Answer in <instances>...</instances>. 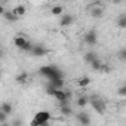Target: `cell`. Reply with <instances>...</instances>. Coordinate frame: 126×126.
<instances>
[{
    "instance_id": "obj_25",
    "label": "cell",
    "mask_w": 126,
    "mask_h": 126,
    "mask_svg": "<svg viewBox=\"0 0 126 126\" xmlns=\"http://www.w3.org/2000/svg\"><path fill=\"white\" fill-rule=\"evenodd\" d=\"M11 126H22V122H21L19 119H12Z\"/></svg>"
},
{
    "instance_id": "obj_12",
    "label": "cell",
    "mask_w": 126,
    "mask_h": 126,
    "mask_svg": "<svg viewBox=\"0 0 126 126\" xmlns=\"http://www.w3.org/2000/svg\"><path fill=\"white\" fill-rule=\"evenodd\" d=\"M12 12H14L18 18H21V16H24V15L27 14V8H25L24 5H18V6H15V8L12 9Z\"/></svg>"
},
{
    "instance_id": "obj_28",
    "label": "cell",
    "mask_w": 126,
    "mask_h": 126,
    "mask_svg": "<svg viewBox=\"0 0 126 126\" xmlns=\"http://www.w3.org/2000/svg\"><path fill=\"white\" fill-rule=\"evenodd\" d=\"M42 126H49V122H47V123H45V125H42Z\"/></svg>"
},
{
    "instance_id": "obj_6",
    "label": "cell",
    "mask_w": 126,
    "mask_h": 126,
    "mask_svg": "<svg viewBox=\"0 0 126 126\" xmlns=\"http://www.w3.org/2000/svg\"><path fill=\"white\" fill-rule=\"evenodd\" d=\"M76 117H77V122H79L82 126H89V125H91V116H89L86 111H80Z\"/></svg>"
},
{
    "instance_id": "obj_7",
    "label": "cell",
    "mask_w": 126,
    "mask_h": 126,
    "mask_svg": "<svg viewBox=\"0 0 126 126\" xmlns=\"http://www.w3.org/2000/svg\"><path fill=\"white\" fill-rule=\"evenodd\" d=\"M73 22H74V16L70 15V14H64L61 16V19H59V25L61 27H70Z\"/></svg>"
},
{
    "instance_id": "obj_9",
    "label": "cell",
    "mask_w": 126,
    "mask_h": 126,
    "mask_svg": "<svg viewBox=\"0 0 126 126\" xmlns=\"http://www.w3.org/2000/svg\"><path fill=\"white\" fill-rule=\"evenodd\" d=\"M59 113L64 117H70L73 114V108L68 104H59Z\"/></svg>"
},
{
    "instance_id": "obj_17",
    "label": "cell",
    "mask_w": 126,
    "mask_h": 126,
    "mask_svg": "<svg viewBox=\"0 0 126 126\" xmlns=\"http://www.w3.org/2000/svg\"><path fill=\"white\" fill-rule=\"evenodd\" d=\"M0 111H3V113H6V114L9 116V114H12L14 107H12V104H11V102H3V104H2V107H0Z\"/></svg>"
},
{
    "instance_id": "obj_26",
    "label": "cell",
    "mask_w": 126,
    "mask_h": 126,
    "mask_svg": "<svg viewBox=\"0 0 126 126\" xmlns=\"http://www.w3.org/2000/svg\"><path fill=\"white\" fill-rule=\"evenodd\" d=\"M110 70H111V68H110V65H105V64H104V65H102V68H101V73H110Z\"/></svg>"
},
{
    "instance_id": "obj_21",
    "label": "cell",
    "mask_w": 126,
    "mask_h": 126,
    "mask_svg": "<svg viewBox=\"0 0 126 126\" xmlns=\"http://www.w3.org/2000/svg\"><path fill=\"white\" fill-rule=\"evenodd\" d=\"M102 62H101V59H95L94 62H92V64H91V67L95 70V71H101V68H102Z\"/></svg>"
},
{
    "instance_id": "obj_19",
    "label": "cell",
    "mask_w": 126,
    "mask_h": 126,
    "mask_svg": "<svg viewBox=\"0 0 126 126\" xmlns=\"http://www.w3.org/2000/svg\"><path fill=\"white\" fill-rule=\"evenodd\" d=\"M53 89H62V88H64V85H65V82H64V79H58V80H55V82H50L49 83Z\"/></svg>"
},
{
    "instance_id": "obj_20",
    "label": "cell",
    "mask_w": 126,
    "mask_h": 126,
    "mask_svg": "<svg viewBox=\"0 0 126 126\" xmlns=\"http://www.w3.org/2000/svg\"><path fill=\"white\" fill-rule=\"evenodd\" d=\"M117 27L119 28H126V14H122L117 18Z\"/></svg>"
},
{
    "instance_id": "obj_10",
    "label": "cell",
    "mask_w": 126,
    "mask_h": 126,
    "mask_svg": "<svg viewBox=\"0 0 126 126\" xmlns=\"http://www.w3.org/2000/svg\"><path fill=\"white\" fill-rule=\"evenodd\" d=\"M95 59H98V56H96V53H95L94 50H89V52H86V53L83 55V61L86 62V64H89V65L92 64Z\"/></svg>"
},
{
    "instance_id": "obj_14",
    "label": "cell",
    "mask_w": 126,
    "mask_h": 126,
    "mask_svg": "<svg viewBox=\"0 0 126 126\" xmlns=\"http://www.w3.org/2000/svg\"><path fill=\"white\" fill-rule=\"evenodd\" d=\"M2 16H3L6 21H9V22H15V21H18V19H19V18H18V16H16L12 11H6Z\"/></svg>"
},
{
    "instance_id": "obj_2",
    "label": "cell",
    "mask_w": 126,
    "mask_h": 126,
    "mask_svg": "<svg viewBox=\"0 0 126 126\" xmlns=\"http://www.w3.org/2000/svg\"><path fill=\"white\" fill-rule=\"evenodd\" d=\"M89 104H91V107L95 110V113H98V114H105V111H107V105H105V102H104V99L99 96V95H96V94H94V95H91L89 96Z\"/></svg>"
},
{
    "instance_id": "obj_4",
    "label": "cell",
    "mask_w": 126,
    "mask_h": 126,
    "mask_svg": "<svg viewBox=\"0 0 126 126\" xmlns=\"http://www.w3.org/2000/svg\"><path fill=\"white\" fill-rule=\"evenodd\" d=\"M50 119H52V114L49 111H39L34 114L33 120L30 122V126H42V125L47 123Z\"/></svg>"
},
{
    "instance_id": "obj_23",
    "label": "cell",
    "mask_w": 126,
    "mask_h": 126,
    "mask_svg": "<svg viewBox=\"0 0 126 126\" xmlns=\"http://www.w3.org/2000/svg\"><path fill=\"white\" fill-rule=\"evenodd\" d=\"M119 58H120L122 61H126V47H123V49L119 50Z\"/></svg>"
},
{
    "instance_id": "obj_1",
    "label": "cell",
    "mask_w": 126,
    "mask_h": 126,
    "mask_svg": "<svg viewBox=\"0 0 126 126\" xmlns=\"http://www.w3.org/2000/svg\"><path fill=\"white\" fill-rule=\"evenodd\" d=\"M39 74L43 76V77H46L49 80V83L55 82L58 79H64V77H62L61 70L58 67H55V65H43V67H40L39 68Z\"/></svg>"
},
{
    "instance_id": "obj_5",
    "label": "cell",
    "mask_w": 126,
    "mask_h": 126,
    "mask_svg": "<svg viewBox=\"0 0 126 126\" xmlns=\"http://www.w3.org/2000/svg\"><path fill=\"white\" fill-rule=\"evenodd\" d=\"M83 40H85V43L89 45V46L96 45V42H98V34H96V31H95V30H91V31H88V33H85Z\"/></svg>"
},
{
    "instance_id": "obj_8",
    "label": "cell",
    "mask_w": 126,
    "mask_h": 126,
    "mask_svg": "<svg viewBox=\"0 0 126 126\" xmlns=\"http://www.w3.org/2000/svg\"><path fill=\"white\" fill-rule=\"evenodd\" d=\"M47 53V49L45 47V46H42V45H34V47H33V50H31V55H34V56H45Z\"/></svg>"
},
{
    "instance_id": "obj_18",
    "label": "cell",
    "mask_w": 126,
    "mask_h": 126,
    "mask_svg": "<svg viewBox=\"0 0 126 126\" xmlns=\"http://www.w3.org/2000/svg\"><path fill=\"white\" fill-rule=\"evenodd\" d=\"M89 83H91V79H89L88 76H83V77H80V79L77 80V86H79V88H88Z\"/></svg>"
},
{
    "instance_id": "obj_27",
    "label": "cell",
    "mask_w": 126,
    "mask_h": 126,
    "mask_svg": "<svg viewBox=\"0 0 126 126\" xmlns=\"http://www.w3.org/2000/svg\"><path fill=\"white\" fill-rule=\"evenodd\" d=\"M2 126H11V123H9V122H6V123H2Z\"/></svg>"
},
{
    "instance_id": "obj_22",
    "label": "cell",
    "mask_w": 126,
    "mask_h": 126,
    "mask_svg": "<svg viewBox=\"0 0 126 126\" xmlns=\"http://www.w3.org/2000/svg\"><path fill=\"white\" fill-rule=\"evenodd\" d=\"M117 95L119 96H126V85H123L122 88L117 89Z\"/></svg>"
},
{
    "instance_id": "obj_16",
    "label": "cell",
    "mask_w": 126,
    "mask_h": 126,
    "mask_svg": "<svg viewBox=\"0 0 126 126\" xmlns=\"http://www.w3.org/2000/svg\"><path fill=\"white\" fill-rule=\"evenodd\" d=\"M91 15L94 16V18H101L102 15H104V9L99 6V8H96V5L92 8V11H91Z\"/></svg>"
},
{
    "instance_id": "obj_11",
    "label": "cell",
    "mask_w": 126,
    "mask_h": 126,
    "mask_svg": "<svg viewBox=\"0 0 126 126\" xmlns=\"http://www.w3.org/2000/svg\"><path fill=\"white\" fill-rule=\"evenodd\" d=\"M88 104H89V96L88 95H79V98L76 99V105L80 107V108L86 107Z\"/></svg>"
},
{
    "instance_id": "obj_3",
    "label": "cell",
    "mask_w": 126,
    "mask_h": 126,
    "mask_svg": "<svg viewBox=\"0 0 126 126\" xmlns=\"http://www.w3.org/2000/svg\"><path fill=\"white\" fill-rule=\"evenodd\" d=\"M14 45L18 47V49H21V50H24V52H30L31 53V50H33V47H34V45L28 40V39H25L24 36H15L14 37Z\"/></svg>"
},
{
    "instance_id": "obj_15",
    "label": "cell",
    "mask_w": 126,
    "mask_h": 126,
    "mask_svg": "<svg viewBox=\"0 0 126 126\" xmlns=\"http://www.w3.org/2000/svg\"><path fill=\"white\" fill-rule=\"evenodd\" d=\"M15 80H16V83H19V85L27 83V80H28V73H27V71H21V73L15 77Z\"/></svg>"
},
{
    "instance_id": "obj_13",
    "label": "cell",
    "mask_w": 126,
    "mask_h": 126,
    "mask_svg": "<svg viewBox=\"0 0 126 126\" xmlns=\"http://www.w3.org/2000/svg\"><path fill=\"white\" fill-rule=\"evenodd\" d=\"M50 14H52L53 16H62V15H64V6H62V5L53 6V8L50 9Z\"/></svg>"
},
{
    "instance_id": "obj_24",
    "label": "cell",
    "mask_w": 126,
    "mask_h": 126,
    "mask_svg": "<svg viewBox=\"0 0 126 126\" xmlns=\"http://www.w3.org/2000/svg\"><path fill=\"white\" fill-rule=\"evenodd\" d=\"M0 122H2V123H6L8 122V114L3 113V111H0Z\"/></svg>"
}]
</instances>
